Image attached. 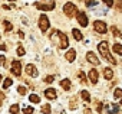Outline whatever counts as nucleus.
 I'll use <instances>...</instances> for the list:
<instances>
[{"instance_id":"23","label":"nucleus","mask_w":122,"mask_h":114,"mask_svg":"<svg viewBox=\"0 0 122 114\" xmlns=\"http://www.w3.org/2000/svg\"><path fill=\"white\" fill-rule=\"evenodd\" d=\"M50 105L49 104H45V105H42V113L43 114H50Z\"/></svg>"},{"instance_id":"1","label":"nucleus","mask_w":122,"mask_h":114,"mask_svg":"<svg viewBox=\"0 0 122 114\" xmlns=\"http://www.w3.org/2000/svg\"><path fill=\"white\" fill-rule=\"evenodd\" d=\"M49 38H50L52 43H53V45H56V46H59L60 49H66V48L69 46V39H68L66 33H63L62 30L53 29V30H52V33L49 35Z\"/></svg>"},{"instance_id":"37","label":"nucleus","mask_w":122,"mask_h":114,"mask_svg":"<svg viewBox=\"0 0 122 114\" xmlns=\"http://www.w3.org/2000/svg\"><path fill=\"white\" fill-rule=\"evenodd\" d=\"M96 108H98V111L101 113V111H102V104H101V103H98V107H96Z\"/></svg>"},{"instance_id":"24","label":"nucleus","mask_w":122,"mask_h":114,"mask_svg":"<svg viewBox=\"0 0 122 114\" xmlns=\"http://www.w3.org/2000/svg\"><path fill=\"white\" fill-rule=\"evenodd\" d=\"M113 98H122V88H116L113 91Z\"/></svg>"},{"instance_id":"13","label":"nucleus","mask_w":122,"mask_h":114,"mask_svg":"<svg viewBox=\"0 0 122 114\" xmlns=\"http://www.w3.org/2000/svg\"><path fill=\"white\" fill-rule=\"evenodd\" d=\"M65 58H66V61L73 62L75 58H76V51H75V49H69V51L66 52V55H65Z\"/></svg>"},{"instance_id":"34","label":"nucleus","mask_w":122,"mask_h":114,"mask_svg":"<svg viewBox=\"0 0 122 114\" xmlns=\"http://www.w3.org/2000/svg\"><path fill=\"white\" fill-rule=\"evenodd\" d=\"M3 101H5V94L0 91V105H2V103H3Z\"/></svg>"},{"instance_id":"32","label":"nucleus","mask_w":122,"mask_h":114,"mask_svg":"<svg viewBox=\"0 0 122 114\" xmlns=\"http://www.w3.org/2000/svg\"><path fill=\"white\" fill-rule=\"evenodd\" d=\"M0 65H2V67H6V56H5V55H0Z\"/></svg>"},{"instance_id":"6","label":"nucleus","mask_w":122,"mask_h":114,"mask_svg":"<svg viewBox=\"0 0 122 114\" xmlns=\"http://www.w3.org/2000/svg\"><path fill=\"white\" fill-rule=\"evenodd\" d=\"M49 26H50L49 17H47L46 15H42V16L39 17V28H40V30H42V32H46V30L49 29Z\"/></svg>"},{"instance_id":"16","label":"nucleus","mask_w":122,"mask_h":114,"mask_svg":"<svg viewBox=\"0 0 122 114\" xmlns=\"http://www.w3.org/2000/svg\"><path fill=\"white\" fill-rule=\"evenodd\" d=\"M71 85H72V84H71V81H69V80H66V78L60 81V87H62L63 90H66V91H69V90H71Z\"/></svg>"},{"instance_id":"31","label":"nucleus","mask_w":122,"mask_h":114,"mask_svg":"<svg viewBox=\"0 0 122 114\" xmlns=\"http://www.w3.org/2000/svg\"><path fill=\"white\" fill-rule=\"evenodd\" d=\"M25 52H26V51H25V48H23V46H19V48H17V55H19V56H23V55H25Z\"/></svg>"},{"instance_id":"41","label":"nucleus","mask_w":122,"mask_h":114,"mask_svg":"<svg viewBox=\"0 0 122 114\" xmlns=\"http://www.w3.org/2000/svg\"><path fill=\"white\" fill-rule=\"evenodd\" d=\"M9 2H16V0H9Z\"/></svg>"},{"instance_id":"30","label":"nucleus","mask_w":122,"mask_h":114,"mask_svg":"<svg viewBox=\"0 0 122 114\" xmlns=\"http://www.w3.org/2000/svg\"><path fill=\"white\" fill-rule=\"evenodd\" d=\"M33 111H35L33 107H26V108L23 110V114H33Z\"/></svg>"},{"instance_id":"11","label":"nucleus","mask_w":122,"mask_h":114,"mask_svg":"<svg viewBox=\"0 0 122 114\" xmlns=\"http://www.w3.org/2000/svg\"><path fill=\"white\" fill-rule=\"evenodd\" d=\"M45 97L49 98V100H55L57 97V92H56L55 88H47V90H45Z\"/></svg>"},{"instance_id":"18","label":"nucleus","mask_w":122,"mask_h":114,"mask_svg":"<svg viewBox=\"0 0 122 114\" xmlns=\"http://www.w3.org/2000/svg\"><path fill=\"white\" fill-rule=\"evenodd\" d=\"M81 97L83 98V101H85V103H89V101H91V95H89V92H88L86 90L81 91Z\"/></svg>"},{"instance_id":"8","label":"nucleus","mask_w":122,"mask_h":114,"mask_svg":"<svg viewBox=\"0 0 122 114\" xmlns=\"http://www.w3.org/2000/svg\"><path fill=\"white\" fill-rule=\"evenodd\" d=\"M35 6H36L39 10H53V9H55V2H50V3H46V5H43V3H40V2H36Z\"/></svg>"},{"instance_id":"25","label":"nucleus","mask_w":122,"mask_h":114,"mask_svg":"<svg viewBox=\"0 0 122 114\" xmlns=\"http://www.w3.org/2000/svg\"><path fill=\"white\" fill-rule=\"evenodd\" d=\"M29 100H30V103H39L40 101V98H39V95H36V94H32L30 97H29Z\"/></svg>"},{"instance_id":"12","label":"nucleus","mask_w":122,"mask_h":114,"mask_svg":"<svg viewBox=\"0 0 122 114\" xmlns=\"http://www.w3.org/2000/svg\"><path fill=\"white\" fill-rule=\"evenodd\" d=\"M119 107L116 104H108L106 105V114H118Z\"/></svg>"},{"instance_id":"9","label":"nucleus","mask_w":122,"mask_h":114,"mask_svg":"<svg viewBox=\"0 0 122 114\" xmlns=\"http://www.w3.org/2000/svg\"><path fill=\"white\" fill-rule=\"evenodd\" d=\"M25 71H26V74H27V75H30V77H33V78H36V77L39 75V72H37V69H36V67H35L33 64L26 65Z\"/></svg>"},{"instance_id":"33","label":"nucleus","mask_w":122,"mask_h":114,"mask_svg":"<svg viewBox=\"0 0 122 114\" xmlns=\"http://www.w3.org/2000/svg\"><path fill=\"white\" fill-rule=\"evenodd\" d=\"M103 2H105V5H106V6H109V7H112V6H113V0H103Z\"/></svg>"},{"instance_id":"26","label":"nucleus","mask_w":122,"mask_h":114,"mask_svg":"<svg viewBox=\"0 0 122 114\" xmlns=\"http://www.w3.org/2000/svg\"><path fill=\"white\" fill-rule=\"evenodd\" d=\"M78 77H79V81H81V82H83V84H86V75H85V74H83L82 71H81V72L78 74Z\"/></svg>"},{"instance_id":"10","label":"nucleus","mask_w":122,"mask_h":114,"mask_svg":"<svg viewBox=\"0 0 122 114\" xmlns=\"http://www.w3.org/2000/svg\"><path fill=\"white\" fill-rule=\"evenodd\" d=\"M86 59H88L91 64H93V65H99V59L96 58V55H95L93 52H91V51L86 53Z\"/></svg>"},{"instance_id":"36","label":"nucleus","mask_w":122,"mask_h":114,"mask_svg":"<svg viewBox=\"0 0 122 114\" xmlns=\"http://www.w3.org/2000/svg\"><path fill=\"white\" fill-rule=\"evenodd\" d=\"M116 6H118V9H119V10H122V0H118Z\"/></svg>"},{"instance_id":"40","label":"nucleus","mask_w":122,"mask_h":114,"mask_svg":"<svg viewBox=\"0 0 122 114\" xmlns=\"http://www.w3.org/2000/svg\"><path fill=\"white\" fill-rule=\"evenodd\" d=\"M2 80H3V77H2V75H0V82H2Z\"/></svg>"},{"instance_id":"35","label":"nucleus","mask_w":122,"mask_h":114,"mask_svg":"<svg viewBox=\"0 0 122 114\" xmlns=\"http://www.w3.org/2000/svg\"><path fill=\"white\" fill-rule=\"evenodd\" d=\"M95 5V0H86V6H92Z\"/></svg>"},{"instance_id":"27","label":"nucleus","mask_w":122,"mask_h":114,"mask_svg":"<svg viewBox=\"0 0 122 114\" xmlns=\"http://www.w3.org/2000/svg\"><path fill=\"white\" fill-rule=\"evenodd\" d=\"M45 82H47V84H52L53 81H55V77L53 75H47V77H45V80H43Z\"/></svg>"},{"instance_id":"39","label":"nucleus","mask_w":122,"mask_h":114,"mask_svg":"<svg viewBox=\"0 0 122 114\" xmlns=\"http://www.w3.org/2000/svg\"><path fill=\"white\" fill-rule=\"evenodd\" d=\"M91 113H92L91 110H85V114H91Z\"/></svg>"},{"instance_id":"2","label":"nucleus","mask_w":122,"mask_h":114,"mask_svg":"<svg viewBox=\"0 0 122 114\" xmlns=\"http://www.w3.org/2000/svg\"><path fill=\"white\" fill-rule=\"evenodd\" d=\"M98 49H99V52H101V55L103 56V58L106 59V61H109L111 64H116V59L115 58H112V55H111V52H109V48H108V42H99V45H98Z\"/></svg>"},{"instance_id":"38","label":"nucleus","mask_w":122,"mask_h":114,"mask_svg":"<svg viewBox=\"0 0 122 114\" xmlns=\"http://www.w3.org/2000/svg\"><path fill=\"white\" fill-rule=\"evenodd\" d=\"M0 49H2V51H6V46H5V45H0Z\"/></svg>"},{"instance_id":"42","label":"nucleus","mask_w":122,"mask_h":114,"mask_svg":"<svg viewBox=\"0 0 122 114\" xmlns=\"http://www.w3.org/2000/svg\"><path fill=\"white\" fill-rule=\"evenodd\" d=\"M121 104H122V100H121Z\"/></svg>"},{"instance_id":"15","label":"nucleus","mask_w":122,"mask_h":114,"mask_svg":"<svg viewBox=\"0 0 122 114\" xmlns=\"http://www.w3.org/2000/svg\"><path fill=\"white\" fill-rule=\"evenodd\" d=\"M103 77H105V80H112L113 78V71L111 68H103Z\"/></svg>"},{"instance_id":"19","label":"nucleus","mask_w":122,"mask_h":114,"mask_svg":"<svg viewBox=\"0 0 122 114\" xmlns=\"http://www.w3.org/2000/svg\"><path fill=\"white\" fill-rule=\"evenodd\" d=\"M19 110H20L19 104H13V105H10V108H9L10 114H19Z\"/></svg>"},{"instance_id":"21","label":"nucleus","mask_w":122,"mask_h":114,"mask_svg":"<svg viewBox=\"0 0 122 114\" xmlns=\"http://www.w3.org/2000/svg\"><path fill=\"white\" fill-rule=\"evenodd\" d=\"M113 52L118 55H122V45L121 43H115L113 45Z\"/></svg>"},{"instance_id":"22","label":"nucleus","mask_w":122,"mask_h":114,"mask_svg":"<svg viewBox=\"0 0 122 114\" xmlns=\"http://www.w3.org/2000/svg\"><path fill=\"white\" fill-rule=\"evenodd\" d=\"M12 84H13V80H12V78H6V80H5V82H3V88H5V90H7Z\"/></svg>"},{"instance_id":"29","label":"nucleus","mask_w":122,"mask_h":114,"mask_svg":"<svg viewBox=\"0 0 122 114\" xmlns=\"http://www.w3.org/2000/svg\"><path fill=\"white\" fill-rule=\"evenodd\" d=\"M17 91H19V94H20V95H26V92H27L26 87H22V85H20V87L17 88Z\"/></svg>"},{"instance_id":"28","label":"nucleus","mask_w":122,"mask_h":114,"mask_svg":"<svg viewBox=\"0 0 122 114\" xmlns=\"http://www.w3.org/2000/svg\"><path fill=\"white\" fill-rule=\"evenodd\" d=\"M111 30H112V33H113V36H121V32H119V29H118V28H115V26H112V28H111Z\"/></svg>"},{"instance_id":"4","label":"nucleus","mask_w":122,"mask_h":114,"mask_svg":"<svg viewBox=\"0 0 122 114\" xmlns=\"http://www.w3.org/2000/svg\"><path fill=\"white\" fill-rule=\"evenodd\" d=\"M76 19H78V23L82 26V28H86L88 26V16L85 15L83 10H76Z\"/></svg>"},{"instance_id":"7","label":"nucleus","mask_w":122,"mask_h":114,"mask_svg":"<svg viewBox=\"0 0 122 114\" xmlns=\"http://www.w3.org/2000/svg\"><path fill=\"white\" fill-rule=\"evenodd\" d=\"M12 74L16 75V77H20V74H22V64H20V61H13L12 62Z\"/></svg>"},{"instance_id":"3","label":"nucleus","mask_w":122,"mask_h":114,"mask_svg":"<svg viewBox=\"0 0 122 114\" xmlns=\"http://www.w3.org/2000/svg\"><path fill=\"white\" fill-rule=\"evenodd\" d=\"M63 13H65L68 17H72L73 15H76V6H75L73 3H71V2L65 3V6H63Z\"/></svg>"},{"instance_id":"20","label":"nucleus","mask_w":122,"mask_h":114,"mask_svg":"<svg viewBox=\"0 0 122 114\" xmlns=\"http://www.w3.org/2000/svg\"><path fill=\"white\" fill-rule=\"evenodd\" d=\"M3 26H5V32H10V30L13 29V25H12L9 20H5V22H3Z\"/></svg>"},{"instance_id":"17","label":"nucleus","mask_w":122,"mask_h":114,"mask_svg":"<svg viewBox=\"0 0 122 114\" xmlns=\"http://www.w3.org/2000/svg\"><path fill=\"white\" fill-rule=\"evenodd\" d=\"M72 33H73V38H75L76 40H82V39H83V35L81 33V30H79V29H73V30H72Z\"/></svg>"},{"instance_id":"5","label":"nucleus","mask_w":122,"mask_h":114,"mask_svg":"<svg viewBox=\"0 0 122 114\" xmlns=\"http://www.w3.org/2000/svg\"><path fill=\"white\" fill-rule=\"evenodd\" d=\"M93 29H95L98 33L103 35V33H106L108 26H106V23H105V22H102V20H95V22H93Z\"/></svg>"},{"instance_id":"14","label":"nucleus","mask_w":122,"mask_h":114,"mask_svg":"<svg viewBox=\"0 0 122 114\" xmlns=\"http://www.w3.org/2000/svg\"><path fill=\"white\" fill-rule=\"evenodd\" d=\"M88 77H89V80H91L92 84H96L98 82V71L96 69H91L89 74H88Z\"/></svg>"}]
</instances>
